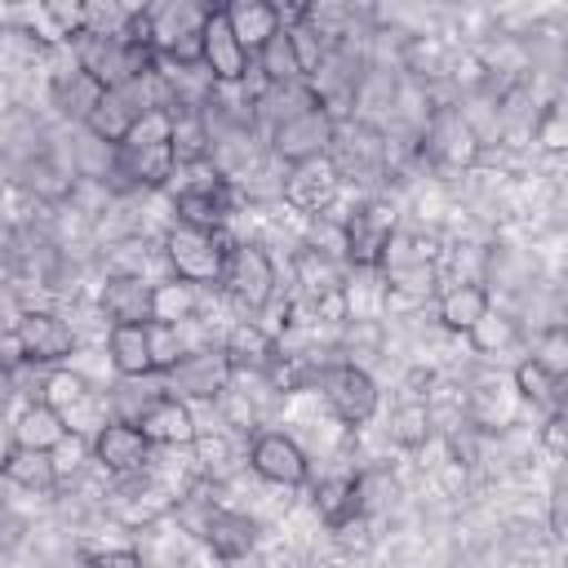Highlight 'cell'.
I'll return each instance as SVG.
<instances>
[{
	"label": "cell",
	"mask_w": 568,
	"mask_h": 568,
	"mask_svg": "<svg viewBox=\"0 0 568 568\" xmlns=\"http://www.w3.org/2000/svg\"><path fill=\"white\" fill-rule=\"evenodd\" d=\"M235 240H226L222 231H200V226H186V222H173L160 240V253H164V271L186 280V284H222V271H226V253H231Z\"/></svg>",
	"instance_id": "cell-3"
},
{
	"label": "cell",
	"mask_w": 568,
	"mask_h": 568,
	"mask_svg": "<svg viewBox=\"0 0 568 568\" xmlns=\"http://www.w3.org/2000/svg\"><path fill=\"white\" fill-rule=\"evenodd\" d=\"M151 320L160 324H195L200 320V288L178 280V275H160L155 293H151Z\"/></svg>",
	"instance_id": "cell-30"
},
{
	"label": "cell",
	"mask_w": 568,
	"mask_h": 568,
	"mask_svg": "<svg viewBox=\"0 0 568 568\" xmlns=\"http://www.w3.org/2000/svg\"><path fill=\"white\" fill-rule=\"evenodd\" d=\"M510 382L519 390L524 404L541 408V413H555L559 408V368H550L541 355H528L510 368Z\"/></svg>",
	"instance_id": "cell-31"
},
{
	"label": "cell",
	"mask_w": 568,
	"mask_h": 568,
	"mask_svg": "<svg viewBox=\"0 0 568 568\" xmlns=\"http://www.w3.org/2000/svg\"><path fill=\"white\" fill-rule=\"evenodd\" d=\"M217 413H222V426H231V430H253L257 435V422H262V404H257V395L253 390H235V386H226L222 390V399L213 404Z\"/></svg>",
	"instance_id": "cell-40"
},
{
	"label": "cell",
	"mask_w": 568,
	"mask_h": 568,
	"mask_svg": "<svg viewBox=\"0 0 568 568\" xmlns=\"http://www.w3.org/2000/svg\"><path fill=\"white\" fill-rule=\"evenodd\" d=\"M217 559H244V555H253V546H257V519L253 515H244V510H217L213 519H209V528H204V537H200Z\"/></svg>",
	"instance_id": "cell-28"
},
{
	"label": "cell",
	"mask_w": 568,
	"mask_h": 568,
	"mask_svg": "<svg viewBox=\"0 0 568 568\" xmlns=\"http://www.w3.org/2000/svg\"><path fill=\"white\" fill-rule=\"evenodd\" d=\"M138 426H142V435H146L155 448H195V439H200V422H195L191 404L178 399L173 390H164V395L138 417Z\"/></svg>",
	"instance_id": "cell-16"
},
{
	"label": "cell",
	"mask_w": 568,
	"mask_h": 568,
	"mask_svg": "<svg viewBox=\"0 0 568 568\" xmlns=\"http://www.w3.org/2000/svg\"><path fill=\"white\" fill-rule=\"evenodd\" d=\"M315 390L324 395L328 413H333L342 426H351V430H355V426H368V422L377 417V408H382V390H377L373 373H368L364 364H355V359H328V364L320 368Z\"/></svg>",
	"instance_id": "cell-5"
},
{
	"label": "cell",
	"mask_w": 568,
	"mask_h": 568,
	"mask_svg": "<svg viewBox=\"0 0 568 568\" xmlns=\"http://www.w3.org/2000/svg\"><path fill=\"white\" fill-rule=\"evenodd\" d=\"M364 510H368V493H364L359 475H328V479L315 484V515L333 532H342L355 519H364Z\"/></svg>",
	"instance_id": "cell-20"
},
{
	"label": "cell",
	"mask_w": 568,
	"mask_h": 568,
	"mask_svg": "<svg viewBox=\"0 0 568 568\" xmlns=\"http://www.w3.org/2000/svg\"><path fill=\"white\" fill-rule=\"evenodd\" d=\"M209 9L213 4H195V0L146 4V13H151V49H155V58L164 67H200Z\"/></svg>",
	"instance_id": "cell-2"
},
{
	"label": "cell",
	"mask_w": 568,
	"mask_h": 568,
	"mask_svg": "<svg viewBox=\"0 0 568 568\" xmlns=\"http://www.w3.org/2000/svg\"><path fill=\"white\" fill-rule=\"evenodd\" d=\"M133 120H138L133 102H129L124 93L106 89V93H102V102L89 111V120H84V133H89V138H98L102 146H124V138H129Z\"/></svg>",
	"instance_id": "cell-32"
},
{
	"label": "cell",
	"mask_w": 568,
	"mask_h": 568,
	"mask_svg": "<svg viewBox=\"0 0 568 568\" xmlns=\"http://www.w3.org/2000/svg\"><path fill=\"white\" fill-rule=\"evenodd\" d=\"M106 364L115 377H160L151 359V328L146 324H111L106 328Z\"/></svg>",
	"instance_id": "cell-25"
},
{
	"label": "cell",
	"mask_w": 568,
	"mask_h": 568,
	"mask_svg": "<svg viewBox=\"0 0 568 568\" xmlns=\"http://www.w3.org/2000/svg\"><path fill=\"white\" fill-rule=\"evenodd\" d=\"M133 9L115 0H84V36H124Z\"/></svg>",
	"instance_id": "cell-41"
},
{
	"label": "cell",
	"mask_w": 568,
	"mask_h": 568,
	"mask_svg": "<svg viewBox=\"0 0 568 568\" xmlns=\"http://www.w3.org/2000/svg\"><path fill=\"white\" fill-rule=\"evenodd\" d=\"M217 288L244 311V320H257L280 293V266H275L271 248L262 240H235Z\"/></svg>",
	"instance_id": "cell-1"
},
{
	"label": "cell",
	"mask_w": 568,
	"mask_h": 568,
	"mask_svg": "<svg viewBox=\"0 0 568 568\" xmlns=\"http://www.w3.org/2000/svg\"><path fill=\"white\" fill-rule=\"evenodd\" d=\"M195 475H204V479H217L226 466H231V439L217 430V435H204L200 430V439H195Z\"/></svg>",
	"instance_id": "cell-42"
},
{
	"label": "cell",
	"mask_w": 568,
	"mask_h": 568,
	"mask_svg": "<svg viewBox=\"0 0 568 568\" xmlns=\"http://www.w3.org/2000/svg\"><path fill=\"white\" fill-rule=\"evenodd\" d=\"M315 106H324V98L315 93V84H262L257 98H253L257 133L266 138L271 129L288 124V120H297V115H306V111H315Z\"/></svg>",
	"instance_id": "cell-21"
},
{
	"label": "cell",
	"mask_w": 568,
	"mask_h": 568,
	"mask_svg": "<svg viewBox=\"0 0 568 568\" xmlns=\"http://www.w3.org/2000/svg\"><path fill=\"white\" fill-rule=\"evenodd\" d=\"M93 390H98V386H93L80 368H67V364H62V368H49V373L40 377V399H44V404H53L62 417H67L80 399H89Z\"/></svg>",
	"instance_id": "cell-35"
},
{
	"label": "cell",
	"mask_w": 568,
	"mask_h": 568,
	"mask_svg": "<svg viewBox=\"0 0 568 568\" xmlns=\"http://www.w3.org/2000/svg\"><path fill=\"white\" fill-rule=\"evenodd\" d=\"M532 138H537V146L550 151V155L568 151V98H555V102H546V106L537 111Z\"/></svg>",
	"instance_id": "cell-39"
},
{
	"label": "cell",
	"mask_w": 568,
	"mask_h": 568,
	"mask_svg": "<svg viewBox=\"0 0 568 568\" xmlns=\"http://www.w3.org/2000/svg\"><path fill=\"white\" fill-rule=\"evenodd\" d=\"M408 266H435V240L430 235H413V231H395L386 257H382V275L390 271H408Z\"/></svg>",
	"instance_id": "cell-37"
},
{
	"label": "cell",
	"mask_w": 568,
	"mask_h": 568,
	"mask_svg": "<svg viewBox=\"0 0 568 568\" xmlns=\"http://www.w3.org/2000/svg\"><path fill=\"white\" fill-rule=\"evenodd\" d=\"M537 439L555 462H568V417L564 413H546L537 426Z\"/></svg>",
	"instance_id": "cell-45"
},
{
	"label": "cell",
	"mask_w": 568,
	"mask_h": 568,
	"mask_svg": "<svg viewBox=\"0 0 568 568\" xmlns=\"http://www.w3.org/2000/svg\"><path fill=\"white\" fill-rule=\"evenodd\" d=\"M248 470L275 488H302L311 479V457L288 430H257L248 439Z\"/></svg>",
	"instance_id": "cell-10"
},
{
	"label": "cell",
	"mask_w": 568,
	"mask_h": 568,
	"mask_svg": "<svg viewBox=\"0 0 568 568\" xmlns=\"http://www.w3.org/2000/svg\"><path fill=\"white\" fill-rule=\"evenodd\" d=\"M466 342H470L475 355H501V351H510V346L519 342V324H515L506 311L493 306V311L466 333Z\"/></svg>",
	"instance_id": "cell-36"
},
{
	"label": "cell",
	"mask_w": 568,
	"mask_h": 568,
	"mask_svg": "<svg viewBox=\"0 0 568 568\" xmlns=\"http://www.w3.org/2000/svg\"><path fill=\"white\" fill-rule=\"evenodd\" d=\"M337 195H342V173H337L333 160H311V164L284 169V178H280V200L293 213H306V217L333 213Z\"/></svg>",
	"instance_id": "cell-12"
},
{
	"label": "cell",
	"mask_w": 568,
	"mask_h": 568,
	"mask_svg": "<svg viewBox=\"0 0 568 568\" xmlns=\"http://www.w3.org/2000/svg\"><path fill=\"white\" fill-rule=\"evenodd\" d=\"M328 160L337 164L342 178H346L351 169H355V173H373V169H382V160H386V133L373 129L368 120H342Z\"/></svg>",
	"instance_id": "cell-19"
},
{
	"label": "cell",
	"mask_w": 568,
	"mask_h": 568,
	"mask_svg": "<svg viewBox=\"0 0 568 568\" xmlns=\"http://www.w3.org/2000/svg\"><path fill=\"white\" fill-rule=\"evenodd\" d=\"M226 18H231V31L240 36V44L257 58L280 31H284V22H288V13L280 9V4H271V0H231L226 4Z\"/></svg>",
	"instance_id": "cell-23"
},
{
	"label": "cell",
	"mask_w": 568,
	"mask_h": 568,
	"mask_svg": "<svg viewBox=\"0 0 568 568\" xmlns=\"http://www.w3.org/2000/svg\"><path fill=\"white\" fill-rule=\"evenodd\" d=\"M67 435H71L67 417L53 404H44V399H27L18 408V417H13V426H9V444L31 448V453H53Z\"/></svg>",
	"instance_id": "cell-22"
},
{
	"label": "cell",
	"mask_w": 568,
	"mask_h": 568,
	"mask_svg": "<svg viewBox=\"0 0 568 568\" xmlns=\"http://www.w3.org/2000/svg\"><path fill=\"white\" fill-rule=\"evenodd\" d=\"M151 293H155V280H142V275H106L102 288H98V311L111 324H151Z\"/></svg>",
	"instance_id": "cell-18"
},
{
	"label": "cell",
	"mask_w": 568,
	"mask_h": 568,
	"mask_svg": "<svg viewBox=\"0 0 568 568\" xmlns=\"http://www.w3.org/2000/svg\"><path fill=\"white\" fill-rule=\"evenodd\" d=\"M430 297H439V275L435 266H408V271H390L382 275V311L395 320L404 311L426 306Z\"/></svg>",
	"instance_id": "cell-26"
},
{
	"label": "cell",
	"mask_w": 568,
	"mask_h": 568,
	"mask_svg": "<svg viewBox=\"0 0 568 568\" xmlns=\"http://www.w3.org/2000/svg\"><path fill=\"white\" fill-rule=\"evenodd\" d=\"M146 328H151V359H155V373L169 377V373L178 368V359L191 351V342H186V324L178 328V324H160V320H151Z\"/></svg>",
	"instance_id": "cell-38"
},
{
	"label": "cell",
	"mask_w": 568,
	"mask_h": 568,
	"mask_svg": "<svg viewBox=\"0 0 568 568\" xmlns=\"http://www.w3.org/2000/svg\"><path fill=\"white\" fill-rule=\"evenodd\" d=\"M488 311H493V297H488V288H484L479 280H457V284L439 288V297H435V320H439L448 333H462V337H466Z\"/></svg>",
	"instance_id": "cell-24"
},
{
	"label": "cell",
	"mask_w": 568,
	"mask_h": 568,
	"mask_svg": "<svg viewBox=\"0 0 568 568\" xmlns=\"http://www.w3.org/2000/svg\"><path fill=\"white\" fill-rule=\"evenodd\" d=\"M337 115L328 106H315L280 129L266 133V155L280 164V169H297V164H311V160H328L333 155V142H337Z\"/></svg>",
	"instance_id": "cell-7"
},
{
	"label": "cell",
	"mask_w": 568,
	"mask_h": 568,
	"mask_svg": "<svg viewBox=\"0 0 568 568\" xmlns=\"http://www.w3.org/2000/svg\"><path fill=\"white\" fill-rule=\"evenodd\" d=\"M288 266H293V284L302 288L306 302H324L333 293H346V262L337 253H324L315 244H297Z\"/></svg>",
	"instance_id": "cell-17"
},
{
	"label": "cell",
	"mask_w": 568,
	"mask_h": 568,
	"mask_svg": "<svg viewBox=\"0 0 568 568\" xmlns=\"http://www.w3.org/2000/svg\"><path fill=\"white\" fill-rule=\"evenodd\" d=\"M253 71L262 75V84H311V71H306V62H302V49H297L288 22H284V31L253 58Z\"/></svg>",
	"instance_id": "cell-29"
},
{
	"label": "cell",
	"mask_w": 568,
	"mask_h": 568,
	"mask_svg": "<svg viewBox=\"0 0 568 568\" xmlns=\"http://www.w3.org/2000/svg\"><path fill=\"white\" fill-rule=\"evenodd\" d=\"M550 519H555V528L568 537V479H559L555 484V501H550Z\"/></svg>",
	"instance_id": "cell-46"
},
{
	"label": "cell",
	"mask_w": 568,
	"mask_h": 568,
	"mask_svg": "<svg viewBox=\"0 0 568 568\" xmlns=\"http://www.w3.org/2000/svg\"><path fill=\"white\" fill-rule=\"evenodd\" d=\"M13 333L22 337L27 364H36V368H62V364L80 351V337H75L71 320H62V315L49 311V306H27V311L13 320Z\"/></svg>",
	"instance_id": "cell-9"
},
{
	"label": "cell",
	"mask_w": 568,
	"mask_h": 568,
	"mask_svg": "<svg viewBox=\"0 0 568 568\" xmlns=\"http://www.w3.org/2000/svg\"><path fill=\"white\" fill-rule=\"evenodd\" d=\"M151 462H155V444L133 422H106L93 435V466L106 470L111 479H138L151 470Z\"/></svg>",
	"instance_id": "cell-11"
},
{
	"label": "cell",
	"mask_w": 568,
	"mask_h": 568,
	"mask_svg": "<svg viewBox=\"0 0 568 568\" xmlns=\"http://www.w3.org/2000/svg\"><path fill=\"white\" fill-rule=\"evenodd\" d=\"M80 564L84 568H146L138 546H93V541H80Z\"/></svg>",
	"instance_id": "cell-43"
},
{
	"label": "cell",
	"mask_w": 568,
	"mask_h": 568,
	"mask_svg": "<svg viewBox=\"0 0 568 568\" xmlns=\"http://www.w3.org/2000/svg\"><path fill=\"white\" fill-rule=\"evenodd\" d=\"M422 151L444 169H470L484 155V133H479V124H470L466 106L439 102V106H430V115L422 124Z\"/></svg>",
	"instance_id": "cell-6"
},
{
	"label": "cell",
	"mask_w": 568,
	"mask_h": 568,
	"mask_svg": "<svg viewBox=\"0 0 568 568\" xmlns=\"http://www.w3.org/2000/svg\"><path fill=\"white\" fill-rule=\"evenodd\" d=\"M222 351H226L231 368L235 373H248V377H266L280 364V342L257 320H235L226 328V337H222Z\"/></svg>",
	"instance_id": "cell-15"
},
{
	"label": "cell",
	"mask_w": 568,
	"mask_h": 568,
	"mask_svg": "<svg viewBox=\"0 0 568 568\" xmlns=\"http://www.w3.org/2000/svg\"><path fill=\"white\" fill-rule=\"evenodd\" d=\"M75 58V53H71ZM49 93H53V106L62 111V115H71V120H89V111L102 102V84L80 67V62H71V67H58L53 71V80H49Z\"/></svg>",
	"instance_id": "cell-27"
},
{
	"label": "cell",
	"mask_w": 568,
	"mask_h": 568,
	"mask_svg": "<svg viewBox=\"0 0 568 568\" xmlns=\"http://www.w3.org/2000/svg\"><path fill=\"white\" fill-rule=\"evenodd\" d=\"M164 382H169V390H173L178 399H186V404H217L222 390L235 382V368H231L222 342H204V346H191Z\"/></svg>",
	"instance_id": "cell-8"
},
{
	"label": "cell",
	"mask_w": 568,
	"mask_h": 568,
	"mask_svg": "<svg viewBox=\"0 0 568 568\" xmlns=\"http://www.w3.org/2000/svg\"><path fill=\"white\" fill-rule=\"evenodd\" d=\"M200 67L213 75V84H244V80L253 75V53H248V49L240 44V36L231 31L226 4H213V9H209Z\"/></svg>",
	"instance_id": "cell-13"
},
{
	"label": "cell",
	"mask_w": 568,
	"mask_h": 568,
	"mask_svg": "<svg viewBox=\"0 0 568 568\" xmlns=\"http://www.w3.org/2000/svg\"><path fill=\"white\" fill-rule=\"evenodd\" d=\"M49 457H53V466H58V479H71V475H80V470L93 462V439H89V435H67Z\"/></svg>",
	"instance_id": "cell-44"
},
{
	"label": "cell",
	"mask_w": 568,
	"mask_h": 568,
	"mask_svg": "<svg viewBox=\"0 0 568 568\" xmlns=\"http://www.w3.org/2000/svg\"><path fill=\"white\" fill-rule=\"evenodd\" d=\"M519 408H524V399H519L515 382L501 373H488V377L470 382V390H466V422L479 430H510Z\"/></svg>",
	"instance_id": "cell-14"
},
{
	"label": "cell",
	"mask_w": 568,
	"mask_h": 568,
	"mask_svg": "<svg viewBox=\"0 0 568 568\" xmlns=\"http://www.w3.org/2000/svg\"><path fill=\"white\" fill-rule=\"evenodd\" d=\"M430 435H435V413H430V399L408 395V399H399V404L390 408V439H395L399 448H422Z\"/></svg>",
	"instance_id": "cell-34"
},
{
	"label": "cell",
	"mask_w": 568,
	"mask_h": 568,
	"mask_svg": "<svg viewBox=\"0 0 568 568\" xmlns=\"http://www.w3.org/2000/svg\"><path fill=\"white\" fill-rule=\"evenodd\" d=\"M0 470H4L9 484L27 488V493H49V488L62 484V479H58V466H53L49 453H31V448H18V444H9Z\"/></svg>",
	"instance_id": "cell-33"
},
{
	"label": "cell",
	"mask_w": 568,
	"mask_h": 568,
	"mask_svg": "<svg viewBox=\"0 0 568 568\" xmlns=\"http://www.w3.org/2000/svg\"><path fill=\"white\" fill-rule=\"evenodd\" d=\"M399 231V217H395V204L390 200H359L342 213V262L351 271H382V257L390 248Z\"/></svg>",
	"instance_id": "cell-4"
}]
</instances>
